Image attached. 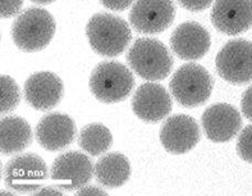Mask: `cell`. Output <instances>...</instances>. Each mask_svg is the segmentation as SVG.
Returning <instances> with one entry per match:
<instances>
[{
    "label": "cell",
    "mask_w": 252,
    "mask_h": 196,
    "mask_svg": "<svg viewBox=\"0 0 252 196\" xmlns=\"http://www.w3.org/2000/svg\"><path fill=\"white\" fill-rule=\"evenodd\" d=\"M76 123L64 113H48L36 125L35 136L38 145L49 151L65 149L74 141Z\"/></svg>",
    "instance_id": "cell-15"
},
{
    "label": "cell",
    "mask_w": 252,
    "mask_h": 196,
    "mask_svg": "<svg viewBox=\"0 0 252 196\" xmlns=\"http://www.w3.org/2000/svg\"><path fill=\"white\" fill-rule=\"evenodd\" d=\"M64 191H62V190L57 186H42L41 189L36 191L35 195H46V194H51V195H62Z\"/></svg>",
    "instance_id": "cell-27"
},
{
    "label": "cell",
    "mask_w": 252,
    "mask_h": 196,
    "mask_svg": "<svg viewBox=\"0 0 252 196\" xmlns=\"http://www.w3.org/2000/svg\"><path fill=\"white\" fill-rule=\"evenodd\" d=\"M32 144V130L22 117L8 116L0 122V150L3 155H14Z\"/></svg>",
    "instance_id": "cell-18"
},
{
    "label": "cell",
    "mask_w": 252,
    "mask_h": 196,
    "mask_svg": "<svg viewBox=\"0 0 252 196\" xmlns=\"http://www.w3.org/2000/svg\"><path fill=\"white\" fill-rule=\"evenodd\" d=\"M54 17L44 8H29L18 14L12 25V39L26 53L40 52L50 44L55 35Z\"/></svg>",
    "instance_id": "cell-2"
},
{
    "label": "cell",
    "mask_w": 252,
    "mask_h": 196,
    "mask_svg": "<svg viewBox=\"0 0 252 196\" xmlns=\"http://www.w3.org/2000/svg\"><path fill=\"white\" fill-rule=\"evenodd\" d=\"M90 91L104 104L123 101L134 87L133 73L117 61H104L94 68L89 81Z\"/></svg>",
    "instance_id": "cell-4"
},
{
    "label": "cell",
    "mask_w": 252,
    "mask_h": 196,
    "mask_svg": "<svg viewBox=\"0 0 252 196\" xmlns=\"http://www.w3.org/2000/svg\"><path fill=\"white\" fill-rule=\"evenodd\" d=\"M94 165L91 159L80 151H65L53 162L50 167L51 181L62 191H76L93 180Z\"/></svg>",
    "instance_id": "cell-8"
},
{
    "label": "cell",
    "mask_w": 252,
    "mask_h": 196,
    "mask_svg": "<svg viewBox=\"0 0 252 196\" xmlns=\"http://www.w3.org/2000/svg\"><path fill=\"white\" fill-rule=\"evenodd\" d=\"M241 106H242L243 116L252 122V86H250L243 93L242 100H241Z\"/></svg>",
    "instance_id": "cell-25"
},
{
    "label": "cell",
    "mask_w": 252,
    "mask_h": 196,
    "mask_svg": "<svg viewBox=\"0 0 252 196\" xmlns=\"http://www.w3.org/2000/svg\"><path fill=\"white\" fill-rule=\"evenodd\" d=\"M177 1L189 12H201L208 9L213 3V0H177Z\"/></svg>",
    "instance_id": "cell-23"
},
{
    "label": "cell",
    "mask_w": 252,
    "mask_h": 196,
    "mask_svg": "<svg viewBox=\"0 0 252 196\" xmlns=\"http://www.w3.org/2000/svg\"><path fill=\"white\" fill-rule=\"evenodd\" d=\"M237 153L241 159L252 163V125L242 130L237 140Z\"/></svg>",
    "instance_id": "cell-21"
},
{
    "label": "cell",
    "mask_w": 252,
    "mask_h": 196,
    "mask_svg": "<svg viewBox=\"0 0 252 196\" xmlns=\"http://www.w3.org/2000/svg\"><path fill=\"white\" fill-rule=\"evenodd\" d=\"M0 87H1L0 112L1 114H9L21 103V90L16 81L6 74H3L0 77Z\"/></svg>",
    "instance_id": "cell-20"
},
{
    "label": "cell",
    "mask_w": 252,
    "mask_h": 196,
    "mask_svg": "<svg viewBox=\"0 0 252 196\" xmlns=\"http://www.w3.org/2000/svg\"><path fill=\"white\" fill-rule=\"evenodd\" d=\"M131 106L141 121L157 123L169 116L173 109V100L165 87L150 81L134 91Z\"/></svg>",
    "instance_id": "cell-11"
},
{
    "label": "cell",
    "mask_w": 252,
    "mask_h": 196,
    "mask_svg": "<svg viewBox=\"0 0 252 196\" xmlns=\"http://www.w3.org/2000/svg\"><path fill=\"white\" fill-rule=\"evenodd\" d=\"M210 45L211 39L208 30L193 21L181 23L170 36L172 52L183 61L204 58Z\"/></svg>",
    "instance_id": "cell-16"
},
{
    "label": "cell",
    "mask_w": 252,
    "mask_h": 196,
    "mask_svg": "<svg viewBox=\"0 0 252 196\" xmlns=\"http://www.w3.org/2000/svg\"><path fill=\"white\" fill-rule=\"evenodd\" d=\"M201 123L205 136L210 141L227 142L240 133L242 129V117L233 105L218 103L205 110Z\"/></svg>",
    "instance_id": "cell-13"
},
{
    "label": "cell",
    "mask_w": 252,
    "mask_h": 196,
    "mask_svg": "<svg viewBox=\"0 0 252 196\" xmlns=\"http://www.w3.org/2000/svg\"><path fill=\"white\" fill-rule=\"evenodd\" d=\"M86 36L91 49L102 57H118L132 40L129 25L110 13L94 14L86 25Z\"/></svg>",
    "instance_id": "cell-1"
},
{
    "label": "cell",
    "mask_w": 252,
    "mask_h": 196,
    "mask_svg": "<svg viewBox=\"0 0 252 196\" xmlns=\"http://www.w3.org/2000/svg\"><path fill=\"white\" fill-rule=\"evenodd\" d=\"M32 3H36V4H40V5H46V4H51L54 3L55 0H30Z\"/></svg>",
    "instance_id": "cell-28"
},
{
    "label": "cell",
    "mask_w": 252,
    "mask_h": 196,
    "mask_svg": "<svg viewBox=\"0 0 252 196\" xmlns=\"http://www.w3.org/2000/svg\"><path fill=\"white\" fill-rule=\"evenodd\" d=\"M23 94L26 101L33 109L48 112L63 99L64 84L53 72H36L26 80Z\"/></svg>",
    "instance_id": "cell-12"
},
{
    "label": "cell",
    "mask_w": 252,
    "mask_h": 196,
    "mask_svg": "<svg viewBox=\"0 0 252 196\" xmlns=\"http://www.w3.org/2000/svg\"><path fill=\"white\" fill-rule=\"evenodd\" d=\"M210 18L225 35L246 33L252 26V0H215Z\"/></svg>",
    "instance_id": "cell-14"
},
{
    "label": "cell",
    "mask_w": 252,
    "mask_h": 196,
    "mask_svg": "<svg viewBox=\"0 0 252 196\" xmlns=\"http://www.w3.org/2000/svg\"><path fill=\"white\" fill-rule=\"evenodd\" d=\"M131 163L128 158L118 151L106 153L99 158L94 167V176L100 186L118 189L131 177Z\"/></svg>",
    "instance_id": "cell-17"
},
{
    "label": "cell",
    "mask_w": 252,
    "mask_h": 196,
    "mask_svg": "<svg viewBox=\"0 0 252 196\" xmlns=\"http://www.w3.org/2000/svg\"><path fill=\"white\" fill-rule=\"evenodd\" d=\"M4 182L8 189L19 194H35L48 180L44 159L35 153L13 157L4 165Z\"/></svg>",
    "instance_id": "cell-6"
},
{
    "label": "cell",
    "mask_w": 252,
    "mask_h": 196,
    "mask_svg": "<svg viewBox=\"0 0 252 196\" xmlns=\"http://www.w3.org/2000/svg\"><path fill=\"white\" fill-rule=\"evenodd\" d=\"M78 145L86 154L99 157L112 148L113 135L110 130L102 123H90L81 129Z\"/></svg>",
    "instance_id": "cell-19"
},
{
    "label": "cell",
    "mask_w": 252,
    "mask_h": 196,
    "mask_svg": "<svg viewBox=\"0 0 252 196\" xmlns=\"http://www.w3.org/2000/svg\"><path fill=\"white\" fill-rule=\"evenodd\" d=\"M23 0H0V14L1 18H12L21 12Z\"/></svg>",
    "instance_id": "cell-22"
},
{
    "label": "cell",
    "mask_w": 252,
    "mask_h": 196,
    "mask_svg": "<svg viewBox=\"0 0 252 196\" xmlns=\"http://www.w3.org/2000/svg\"><path fill=\"white\" fill-rule=\"evenodd\" d=\"M176 18L173 0H136L129 12V23L137 33L158 35L170 27Z\"/></svg>",
    "instance_id": "cell-9"
},
{
    "label": "cell",
    "mask_w": 252,
    "mask_h": 196,
    "mask_svg": "<svg viewBox=\"0 0 252 196\" xmlns=\"http://www.w3.org/2000/svg\"><path fill=\"white\" fill-rule=\"evenodd\" d=\"M160 142L168 153L182 155L200 141V126L193 117L176 114L166 118L159 133Z\"/></svg>",
    "instance_id": "cell-10"
},
{
    "label": "cell",
    "mask_w": 252,
    "mask_h": 196,
    "mask_svg": "<svg viewBox=\"0 0 252 196\" xmlns=\"http://www.w3.org/2000/svg\"><path fill=\"white\" fill-rule=\"evenodd\" d=\"M134 0H100V3L109 10L114 12H122L129 8V5L133 4Z\"/></svg>",
    "instance_id": "cell-24"
},
{
    "label": "cell",
    "mask_w": 252,
    "mask_h": 196,
    "mask_svg": "<svg viewBox=\"0 0 252 196\" xmlns=\"http://www.w3.org/2000/svg\"><path fill=\"white\" fill-rule=\"evenodd\" d=\"M127 62L134 73L147 81H161L170 74L174 59L169 49L158 39L141 37L132 44Z\"/></svg>",
    "instance_id": "cell-3"
},
{
    "label": "cell",
    "mask_w": 252,
    "mask_h": 196,
    "mask_svg": "<svg viewBox=\"0 0 252 196\" xmlns=\"http://www.w3.org/2000/svg\"><path fill=\"white\" fill-rule=\"evenodd\" d=\"M90 194H95V195H99V194H102L105 195L106 191H104L102 189L97 186H83L82 189L77 190V195H90Z\"/></svg>",
    "instance_id": "cell-26"
},
{
    "label": "cell",
    "mask_w": 252,
    "mask_h": 196,
    "mask_svg": "<svg viewBox=\"0 0 252 196\" xmlns=\"http://www.w3.org/2000/svg\"><path fill=\"white\" fill-rule=\"evenodd\" d=\"M215 67L219 76L229 84L252 82V42L245 39L228 41L218 53Z\"/></svg>",
    "instance_id": "cell-7"
},
{
    "label": "cell",
    "mask_w": 252,
    "mask_h": 196,
    "mask_svg": "<svg viewBox=\"0 0 252 196\" xmlns=\"http://www.w3.org/2000/svg\"><path fill=\"white\" fill-rule=\"evenodd\" d=\"M169 87L173 98L181 105L196 108L210 99L214 80L205 67L196 63H187L173 73Z\"/></svg>",
    "instance_id": "cell-5"
}]
</instances>
